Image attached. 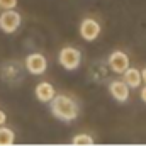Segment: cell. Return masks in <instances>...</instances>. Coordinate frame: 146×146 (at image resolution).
Listing matches in <instances>:
<instances>
[{
	"label": "cell",
	"mask_w": 146,
	"mask_h": 146,
	"mask_svg": "<svg viewBox=\"0 0 146 146\" xmlns=\"http://www.w3.org/2000/svg\"><path fill=\"white\" fill-rule=\"evenodd\" d=\"M51 112L60 121L72 122L78 115V106L73 99L66 97V95H54L51 100Z\"/></svg>",
	"instance_id": "obj_1"
},
{
	"label": "cell",
	"mask_w": 146,
	"mask_h": 146,
	"mask_svg": "<svg viewBox=\"0 0 146 146\" xmlns=\"http://www.w3.org/2000/svg\"><path fill=\"white\" fill-rule=\"evenodd\" d=\"M21 26V15L14 9H5L0 12V29L7 34H12L19 29Z\"/></svg>",
	"instance_id": "obj_2"
},
{
	"label": "cell",
	"mask_w": 146,
	"mask_h": 146,
	"mask_svg": "<svg viewBox=\"0 0 146 146\" xmlns=\"http://www.w3.org/2000/svg\"><path fill=\"white\" fill-rule=\"evenodd\" d=\"M58 60H60V63H61L63 68H66V70H75V68H78L82 56H80V51H78V49L68 46V48H63V49H61Z\"/></svg>",
	"instance_id": "obj_3"
},
{
	"label": "cell",
	"mask_w": 146,
	"mask_h": 146,
	"mask_svg": "<svg viewBox=\"0 0 146 146\" xmlns=\"http://www.w3.org/2000/svg\"><path fill=\"white\" fill-rule=\"evenodd\" d=\"M26 68L33 75H42L48 68V61L41 53H33L26 58Z\"/></svg>",
	"instance_id": "obj_4"
},
{
	"label": "cell",
	"mask_w": 146,
	"mask_h": 146,
	"mask_svg": "<svg viewBox=\"0 0 146 146\" xmlns=\"http://www.w3.org/2000/svg\"><path fill=\"white\" fill-rule=\"evenodd\" d=\"M80 34H82V37H83L85 41H94V39H97V36L100 34V26H99V22L94 21V19H85V21H82V24H80Z\"/></svg>",
	"instance_id": "obj_5"
},
{
	"label": "cell",
	"mask_w": 146,
	"mask_h": 146,
	"mask_svg": "<svg viewBox=\"0 0 146 146\" xmlns=\"http://www.w3.org/2000/svg\"><path fill=\"white\" fill-rule=\"evenodd\" d=\"M109 65L115 73H124L129 68V56L122 51H114L109 56Z\"/></svg>",
	"instance_id": "obj_6"
},
{
	"label": "cell",
	"mask_w": 146,
	"mask_h": 146,
	"mask_svg": "<svg viewBox=\"0 0 146 146\" xmlns=\"http://www.w3.org/2000/svg\"><path fill=\"white\" fill-rule=\"evenodd\" d=\"M110 94L115 100L119 102H126L129 99V87L126 82H121V80H115L110 83Z\"/></svg>",
	"instance_id": "obj_7"
},
{
	"label": "cell",
	"mask_w": 146,
	"mask_h": 146,
	"mask_svg": "<svg viewBox=\"0 0 146 146\" xmlns=\"http://www.w3.org/2000/svg\"><path fill=\"white\" fill-rule=\"evenodd\" d=\"M54 95H56L54 87L51 83H48V82H41L36 87V97L41 102H51Z\"/></svg>",
	"instance_id": "obj_8"
},
{
	"label": "cell",
	"mask_w": 146,
	"mask_h": 146,
	"mask_svg": "<svg viewBox=\"0 0 146 146\" xmlns=\"http://www.w3.org/2000/svg\"><path fill=\"white\" fill-rule=\"evenodd\" d=\"M122 75H124V82L127 83L129 88H136V87H139L141 82H143V78H141V72L136 70V68H127Z\"/></svg>",
	"instance_id": "obj_9"
},
{
	"label": "cell",
	"mask_w": 146,
	"mask_h": 146,
	"mask_svg": "<svg viewBox=\"0 0 146 146\" xmlns=\"http://www.w3.org/2000/svg\"><path fill=\"white\" fill-rule=\"evenodd\" d=\"M15 141V134L12 129L0 126V146H10Z\"/></svg>",
	"instance_id": "obj_10"
},
{
	"label": "cell",
	"mask_w": 146,
	"mask_h": 146,
	"mask_svg": "<svg viewBox=\"0 0 146 146\" xmlns=\"http://www.w3.org/2000/svg\"><path fill=\"white\" fill-rule=\"evenodd\" d=\"M73 145L76 146H88V145H94V138L92 136H88V134H78V136H75L72 141Z\"/></svg>",
	"instance_id": "obj_11"
},
{
	"label": "cell",
	"mask_w": 146,
	"mask_h": 146,
	"mask_svg": "<svg viewBox=\"0 0 146 146\" xmlns=\"http://www.w3.org/2000/svg\"><path fill=\"white\" fill-rule=\"evenodd\" d=\"M17 0H0V9H15Z\"/></svg>",
	"instance_id": "obj_12"
},
{
	"label": "cell",
	"mask_w": 146,
	"mask_h": 146,
	"mask_svg": "<svg viewBox=\"0 0 146 146\" xmlns=\"http://www.w3.org/2000/svg\"><path fill=\"white\" fill-rule=\"evenodd\" d=\"M5 121H7V115H5V112H3V110H0V126H3V124H5Z\"/></svg>",
	"instance_id": "obj_13"
},
{
	"label": "cell",
	"mask_w": 146,
	"mask_h": 146,
	"mask_svg": "<svg viewBox=\"0 0 146 146\" xmlns=\"http://www.w3.org/2000/svg\"><path fill=\"white\" fill-rule=\"evenodd\" d=\"M141 99H143V102H146V87L141 90Z\"/></svg>",
	"instance_id": "obj_14"
},
{
	"label": "cell",
	"mask_w": 146,
	"mask_h": 146,
	"mask_svg": "<svg viewBox=\"0 0 146 146\" xmlns=\"http://www.w3.org/2000/svg\"><path fill=\"white\" fill-rule=\"evenodd\" d=\"M141 78H143V82L146 83V68L143 70V72H141Z\"/></svg>",
	"instance_id": "obj_15"
},
{
	"label": "cell",
	"mask_w": 146,
	"mask_h": 146,
	"mask_svg": "<svg viewBox=\"0 0 146 146\" xmlns=\"http://www.w3.org/2000/svg\"><path fill=\"white\" fill-rule=\"evenodd\" d=\"M0 12H2V9H0Z\"/></svg>",
	"instance_id": "obj_16"
}]
</instances>
